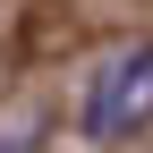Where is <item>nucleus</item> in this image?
Instances as JSON below:
<instances>
[{
  "instance_id": "f257e3e1",
  "label": "nucleus",
  "mask_w": 153,
  "mask_h": 153,
  "mask_svg": "<svg viewBox=\"0 0 153 153\" xmlns=\"http://www.w3.org/2000/svg\"><path fill=\"white\" fill-rule=\"evenodd\" d=\"M145 119H153V43L119 51V60H102V76H94V94H85V128H94L102 145L136 136Z\"/></svg>"
}]
</instances>
